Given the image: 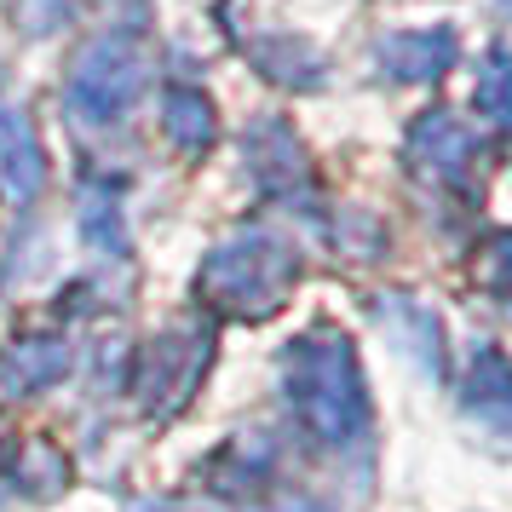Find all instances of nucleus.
<instances>
[{"label":"nucleus","instance_id":"f257e3e1","mask_svg":"<svg viewBox=\"0 0 512 512\" xmlns=\"http://www.w3.org/2000/svg\"><path fill=\"white\" fill-rule=\"evenodd\" d=\"M294 392H300V409L311 415V426L328 438H346L363 426V386H357L351 351L340 340H305Z\"/></svg>","mask_w":512,"mask_h":512},{"label":"nucleus","instance_id":"f03ea898","mask_svg":"<svg viewBox=\"0 0 512 512\" xmlns=\"http://www.w3.org/2000/svg\"><path fill=\"white\" fill-rule=\"evenodd\" d=\"M449 35H403V41H392V52H386V64H392V75H403V81H432V75L449 70Z\"/></svg>","mask_w":512,"mask_h":512},{"label":"nucleus","instance_id":"7ed1b4c3","mask_svg":"<svg viewBox=\"0 0 512 512\" xmlns=\"http://www.w3.org/2000/svg\"><path fill=\"white\" fill-rule=\"evenodd\" d=\"M478 110L489 121H501L512 127V52H489L484 64H478Z\"/></svg>","mask_w":512,"mask_h":512},{"label":"nucleus","instance_id":"20e7f679","mask_svg":"<svg viewBox=\"0 0 512 512\" xmlns=\"http://www.w3.org/2000/svg\"><path fill=\"white\" fill-rule=\"evenodd\" d=\"M489 265H495V282H501V288H512V236H501V242H495Z\"/></svg>","mask_w":512,"mask_h":512}]
</instances>
